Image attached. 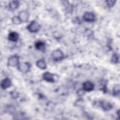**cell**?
<instances>
[{
	"instance_id": "6",
	"label": "cell",
	"mask_w": 120,
	"mask_h": 120,
	"mask_svg": "<svg viewBox=\"0 0 120 120\" xmlns=\"http://www.w3.org/2000/svg\"><path fill=\"white\" fill-rule=\"evenodd\" d=\"M82 18L86 22H92L95 20V15L94 14L91 12H86L84 14Z\"/></svg>"
},
{
	"instance_id": "11",
	"label": "cell",
	"mask_w": 120,
	"mask_h": 120,
	"mask_svg": "<svg viewBox=\"0 0 120 120\" xmlns=\"http://www.w3.org/2000/svg\"><path fill=\"white\" fill-rule=\"evenodd\" d=\"M101 106L105 111H108L110 110L112 107L111 105L106 101H102L101 102Z\"/></svg>"
},
{
	"instance_id": "8",
	"label": "cell",
	"mask_w": 120,
	"mask_h": 120,
	"mask_svg": "<svg viewBox=\"0 0 120 120\" xmlns=\"http://www.w3.org/2000/svg\"><path fill=\"white\" fill-rule=\"evenodd\" d=\"M43 78L47 82H54V81L53 75L48 72L44 73V74L43 75Z\"/></svg>"
},
{
	"instance_id": "5",
	"label": "cell",
	"mask_w": 120,
	"mask_h": 120,
	"mask_svg": "<svg viewBox=\"0 0 120 120\" xmlns=\"http://www.w3.org/2000/svg\"><path fill=\"white\" fill-rule=\"evenodd\" d=\"M18 69L22 73H26L28 72L30 68V65L29 63L27 62H24L19 64L18 66Z\"/></svg>"
},
{
	"instance_id": "4",
	"label": "cell",
	"mask_w": 120,
	"mask_h": 120,
	"mask_svg": "<svg viewBox=\"0 0 120 120\" xmlns=\"http://www.w3.org/2000/svg\"><path fill=\"white\" fill-rule=\"evenodd\" d=\"M18 17L21 22H26L29 20V14L26 11H22L19 13Z\"/></svg>"
},
{
	"instance_id": "7",
	"label": "cell",
	"mask_w": 120,
	"mask_h": 120,
	"mask_svg": "<svg viewBox=\"0 0 120 120\" xmlns=\"http://www.w3.org/2000/svg\"><path fill=\"white\" fill-rule=\"evenodd\" d=\"M94 85L93 83L89 81L85 82L82 84L83 90L87 91H90L94 89Z\"/></svg>"
},
{
	"instance_id": "16",
	"label": "cell",
	"mask_w": 120,
	"mask_h": 120,
	"mask_svg": "<svg viewBox=\"0 0 120 120\" xmlns=\"http://www.w3.org/2000/svg\"><path fill=\"white\" fill-rule=\"evenodd\" d=\"M106 4H107L108 7L111 8V7H112L114 5L116 1L111 0H107V1H106Z\"/></svg>"
},
{
	"instance_id": "18",
	"label": "cell",
	"mask_w": 120,
	"mask_h": 120,
	"mask_svg": "<svg viewBox=\"0 0 120 120\" xmlns=\"http://www.w3.org/2000/svg\"><path fill=\"white\" fill-rule=\"evenodd\" d=\"M118 60H119L118 59V56L116 54L113 55V56L112 57V62L117 63V61H118Z\"/></svg>"
},
{
	"instance_id": "13",
	"label": "cell",
	"mask_w": 120,
	"mask_h": 120,
	"mask_svg": "<svg viewBox=\"0 0 120 120\" xmlns=\"http://www.w3.org/2000/svg\"><path fill=\"white\" fill-rule=\"evenodd\" d=\"M35 47L38 50L43 51L45 49V44L42 41H38L35 43Z\"/></svg>"
},
{
	"instance_id": "1",
	"label": "cell",
	"mask_w": 120,
	"mask_h": 120,
	"mask_svg": "<svg viewBox=\"0 0 120 120\" xmlns=\"http://www.w3.org/2000/svg\"><path fill=\"white\" fill-rule=\"evenodd\" d=\"M52 59L54 61L61 60L64 58V54L59 49L53 51L51 53Z\"/></svg>"
},
{
	"instance_id": "17",
	"label": "cell",
	"mask_w": 120,
	"mask_h": 120,
	"mask_svg": "<svg viewBox=\"0 0 120 120\" xmlns=\"http://www.w3.org/2000/svg\"><path fill=\"white\" fill-rule=\"evenodd\" d=\"M113 93L114 94H119L120 92V86L119 85H116V86H115L113 88Z\"/></svg>"
},
{
	"instance_id": "10",
	"label": "cell",
	"mask_w": 120,
	"mask_h": 120,
	"mask_svg": "<svg viewBox=\"0 0 120 120\" xmlns=\"http://www.w3.org/2000/svg\"><path fill=\"white\" fill-rule=\"evenodd\" d=\"M19 35L16 32H11L8 35V39L12 42H16L18 39Z\"/></svg>"
},
{
	"instance_id": "12",
	"label": "cell",
	"mask_w": 120,
	"mask_h": 120,
	"mask_svg": "<svg viewBox=\"0 0 120 120\" xmlns=\"http://www.w3.org/2000/svg\"><path fill=\"white\" fill-rule=\"evenodd\" d=\"M19 5V3L17 0H13L11 1L9 4V8L12 10H14L16 9Z\"/></svg>"
},
{
	"instance_id": "2",
	"label": "cell",
	"mask_w": 120,
	"mask_h": 120,
	"mask_svg": "<svg viewBox=\"0 0 120 120\" xmlns=\"http://www.w3.org/2000/svg\"><path fill=\"white\" fill-rule=\"evenodd\" d=\"M19 64V57L16 55L10 56L8 60V65L10 67L18 66Z\"/></svg>"
},
{
	"instance_id": "14",
	"label": "cell",
	"mask_w": 120,
	"mask_h": 120,
	"mask_svg": "<svg viewBox=\"0 0 120 120\" xmlns=\"http://www.w3.org/2000/svg\"><path fill=\"white\" fill-rule=\"evenodd\" d=\"M37 66L38 68L41 69H45L46 68V67L45 62L43 60H38L37 62Z\"/></svg>"
},
{
	"instance_id": "3",
	"label": "cell",
	"mask_w": 120,
	"mask_h": 120,
	"mask_svg": "<svg viewBox=\"0 0 120 120\" xmlns=\"http://www.w3.org/2000/svg\"><path fill=\"white\" fill-rule=\"evenodd\" d=\"M40 28V25L36 22L32 21L27 26L28 30L31 32H36Z\"/></svg>"
},
{
	"instance_id": "9",
	"label": "cell",
	"mask_w": 120,
	"mask_h": 120,
	"mask_svg": "<svg viewBox=\"0 0 120 120\" xmlns=\"http://www.w3.org/2000/svg\"><path fill=\"white\" fill-rule=\"evenodd\" d=\"M11 85V82L10 80L6 78L2 80L1 82V87L3 89H6L7 88H9Z\"/></svg>"
},
{
	"instance_id": "15",
	"label": "cell",
	"mask_w": 120,
	"mask_h": 120,
	"mask_svg": "<svg viewBox=\"0 0 120 120\" xmlns=\"http://www.w3.org/2000/svg\"><path fill=\"white\" fill-rule=\"evenodd\" d=\"M12 22L15 24H18L21 22L18 16H14L12 18Z\"/></svg>"
}]
</instances>
